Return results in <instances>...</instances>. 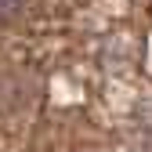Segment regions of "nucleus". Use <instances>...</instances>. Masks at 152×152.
I'll use <instances>...</instances> for the list:
<instances>
[{
  "label": "nucleus",
  "mask_w": 152,
  "mask_h": 152,
  "mask_svg": "<svg viewBox=\"0 0 152 152\" xmlns=\"http://www.w3.org/2000/svg\"><path fill=\"white\" fill-rule=\"evenodd\" d=\"M22 4H26V0H0V22L11 18V15H18V11H22Z\"/></svg>",
  "instance_id": "nucleus-1"
}]
</instances>
